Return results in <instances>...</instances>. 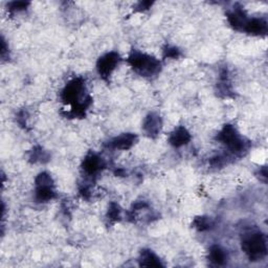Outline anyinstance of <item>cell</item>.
<instances>
[{"mask_svg":"<svg viewBox=\"0 0 268 268\" xmlns=\"http://www.w3.org/2000/svg\"><path fill=\"white\" fill-rule=\"evenodd\" d=\"M165 53V56L169 57V58H176L178 56V50L175 49V47H168L167 51H164Z\"/></svg>","mask_w":268,"mask_h":268,"instance_id":"obj_16","label":"cell"},{"mask_svg":"<svg viewBox=\"0 0 268 268\" xmlns=\"http://www.w3.org/2000/svg\"><path fill=\"white\" fill-rule=\"evenodd\" d=\"M242 248L253 261L262 259L266 256V239L260 232H251L244 236Z\"/></svg>","mask_w":268,"mask_h":268,"instance_id":"obj_1","label":"cell"},{"mask_svg":"<svg viewBox=\"0 0 268 268\" xmlns=\"http://www.w3.org/2000/svg\"><path fill=\"white\" fill-rule=\"evenodd\" d=\"M27 4L28 3H27V2H12L11 3V10L20 11V10L26 9Z\"/></svg>","mask_w":268,"mask_h":268,"instance_id":"obj_17","label":"cell"},{"mask_svg":"<svg viewBox=\"0 0 268 268\" xmlns=\"http://www.w3.org/2000/svg\"><path fill=\"white\" fill-rule=\"evenodd\" d=\"M120 56L116 53H109L101 57L98 61V72L103 78H108L112 74L120 62Z\"/></svg>","mask_w":268,"mask_h":268,"instance_id":"obj_4","label":"cell"},{"mask_svg":"<svg viewBox=\"0 0 268 268\" xmlns=\"http://www.w3.org/2000/svg\"><path fill=\"white\" fill-rule=\"evenodd\" d=\"M210 260L217 265H222L226 261L225 251L220 246H212L210 249Z\"/></svg>","mask_w":268,"mask_h":268,"instance_id":"obj_13","label":"cell"},{"mask_svg":"<svg viewBox=\"0 0 268 268\" xmlns=\"http://www.w3.org/2000/svg\"><path fill=\"white\" fill-rule=\"evenodd\" d=\"M161 120L159 115L151 113L146 117V120L144 122V130L147 134H149L150 136L157 135L159 132L161 131Z\"/></svg>","mask_w":268,"mask_h":268,"instance_id":"obj_5","label":"cell"},{"mask_svg":"<svg viewBox=\"0 0 268 268\" xmlns=\"http://www.w3.org/2000/svg\"><path fill=\"white\" fill-rule=\"evenodd\" d=\"M135 139H136V136L134 135V134H131V133L123 134V135H120V136L115 137L114 139H112L111 143H110V146L114 149L126 150V149H129L130 147H132Z\"/></svg>","mask_w":268,"mask_h":268,"instance_id":"obj_10","label":"cell"},{"mask_svg":"<svg viewBox=\"0 0 268 268\" xmlns=\"http://www.w3.org/2000/svg\"><path fill=\"white\" fill-rule=\"evenodd\" d=\"M130 65L141 76L150 77L160 72L161 63L145 54L133 53L129 57Z\"/></svg>","mask_w":268,"mask_h":268,"instance_id":"obj_2","label":"cell"},{"mask_svg":"<svg viewBox=\"0 0 268 268\" xmlns=\"http://www.w3.org/2000/svg\"><path fill=\"white\" fill-rule=\"evenodd\" d=\"M103 161H102L100 157L96 154H89L86 156L83 162V169L87 173V174H96L98 173L102 167H103Z\"/></svg>","mask_w":268,"mask_h":268,"instance_id":"obj_6","label":"cell"},{"mask_svg":"<svg viewBox=\"0 0 268 268\" xmlns=\"http://www.w3.org/2000/svg\"><path fill=\"white\" fill-rule=\"evenodd\" d=\"M53 186H40L37 187L36 190V199L39 202H45L50 201L53 198H54V192L52 188Z\"/></svg>","mask_w":268,"mask_h":268,"instance_id":"obj_12","label":"cell"},{"mask_svg":"<svg viewBox=\"0 0 268 268\" xmlns=\"http://www.w3.org/2000/svg\"><path fill=\"white\" fill-rule=\"evenodd\" d=\"M211 224H212V221H211V219L208 217H198V218H196L195 222H194L195 227L198 228L199 231L209 230Z\"/></svg>","mask_w":268,"mask_h":268,"instance_id":"obj_14","label":"cell"},{"mask_svg":"<svg viewBox=\"0 0 268 268\" xmlns=\"http://www.w3.org/2000/svg\"><path fill=\"white\" fill-rule=\"evenodd\" d=\"M244 30L247 31L248 34L253 35H261L265 34L267 31V23L264 19L254 18L247 20L245 27H244Z\"/></svg>","mask_w":268,"mask_h":268,"instance_id":"obj_7","label":"cell"},{"mask_svg":"<svg viewBox=\"0 0 268 268\" xmlns=\"http://www.w3.org/2000/svg\"><path fill=\"white\" fill-rule=\"evenodd\" d=\"M218 139L222 144L226 145L228 149L236 154L242 153L243 150H245L246 148V144L244 143V139L239 135L237 130L231 125L224 126V128L219 133Z\"/></svg>","mask_w":268,"mask_h":268,"instance_id":"obj_3","label":"cell"},{"mask_svg":"<svg viewBox=\"0 0 268 268\" xmlns=\"http://www.w3.org/2000/svg\"><path fill=\"white\" fill-rule=\"evenodd\" d=\"M140 265L147 267H160L162 266L161 260L154 255L151 250H144L141 253Z\"/></svg>","mask_w":268,"mask_h":268,"instance_id":"obj_11","label":"cell"},{"mask_svg":"<svg viewBox=\"0 0 268 268\" xmlns=\"http://www.w3.org/2000/svg\"><path fill=\"white\" fill-rule=\"evenodd\" d=\"M227 18L231 23V26L236 29H244V27H245L248 20L244 12L239 9H235L232 13L228 14Z\"/></svg>","mask_w":268,"mask_h":268,"instance_id":"obj_9","label":"cell"},{"mask_svg":"<svg viewBox=\"0 0 268 268\" xmlns=\"http://www.w3.org/2000/svg\"><path fill=\"white\" fill-rule=\"evenodd\" d=\"M120 213H121V210H120L119 206H117L116 203L110 204V208H109V211H108V216L110 217V219H113V220L119 219L120 218Z\"/></svg>","mask_w":268,"mask_h":268,"instance_id":"obj_15","label":"cell"},{"mask_svg":"<svg viewBox=\"0 0 268 268\" xmlns=\"http://www.w3.org/2000/svg\"><path fill=\"white\" fill-rule=\"evenodd\" d=\"M190 133L184 127H178L174 132L171 134L170 143L174 147H181L190 141Z\"/></svg>","mask_w":268,"mask_h":268,"instance_id":"obj_8","label":"cell"}]
</instances>
